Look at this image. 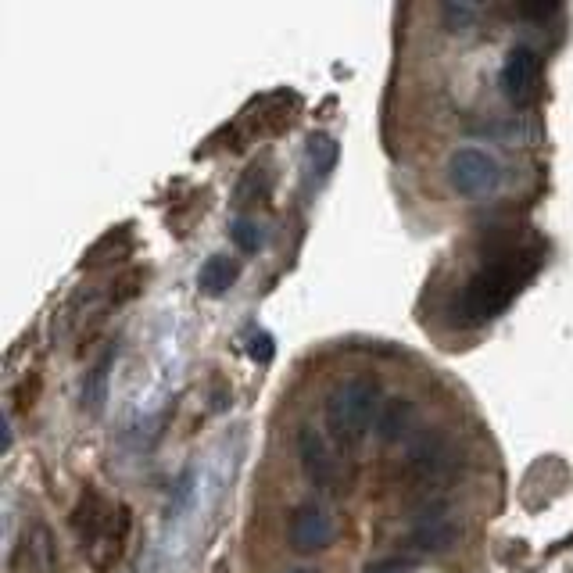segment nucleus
Here are the masks:
<instances>
[{
	"label": "nucleus",
	"instance_id": "obj_2",
	"mask_svg": "<svg viewBox=\"0 0 573 573\" xmlns=\"http://www.w3.org/2000/svg\"><path fill=\"white\" fill-rule=\"evenodd\" d=\"M380 412V391L369 377H351L344 384H337L326 394L323 416L326 430L341 448H355L362 437L369 434V427L377 423Z\"/></svg>",
	"mask_w": 573,
	"mask_h": 573
},
{
	"label": "nucleus",
	"instance_id": "obj_8",
	"mask_svg": "<svg viewBox=\"0 0 573 573\" xmlns=\"http://www.w3.org/2000/svg\"><path fill=\"white\" fill-rule=\"evenodd\" d=\"M72 531L79 534V545L86 548H94L97 541H104L112 534V505L104 502L97 488H86L79 495L76 513H72Z\"/></svg>",
	"mask_w": 573,
	"mask_h": 573
},
{
	"label": "nucleus",
	"instance_id": "obj_12",
	"mask_svg": "<svg viewBox=\"0 0 573 573\" xmlns=\"http://www.w3.org/2000/svg\"><path fill=\"white\" fill-rule=\"evenodd\" d=\"M115 362V348H104L101 359L90 366V373L83 377V391H79V405L86 412H101L104 398H108V373H112Z\"/></svg>",
	"mask_w": 573,
	"mask_h": 573
},
{
	"label": "nucleus",
	"instance_id": "obj_14",
	"mask_svg": "<svg viewBox=\"0 0 573 573\" xmlns=\"http://www.w3.org/2000/svg\"><path fill=\"white\" fill-rule=\"evenodd\" d=\"M305 154H308V162H312V169H316L319 176H326V172L337 165V158H341V147H337V140L330 137V133H312V137L305 140Z\"/></svg>",
	"mask_w": 573,
	"mask_h": 573
},
{
	"label": "nucleus",
	"instance_id": "obj_18",
	"mask_svg": "<svg viewBox=\"0 0 573 573\" xmlns=\"http://www.w3.org/2000/svg\"><path fill=\"white\" fill-rule=\"evenodd\" d=\"M520 15L534 18V22H545V18L559 15V4H520Z\"/></svg>",
	"mask_w": 573,
	"mask_h": 573
},
{
	"label": "nucleus",
	"instance_id": "obj_10",
	"mask_svg": "<svg viewBox=\"0 0 573 573\" xmlns=\"http://www.w3.org/2000/svg\"><path fill=\"white\" fill-rule=\"evenodd\" d=\"M58 570V548H54V538L47 527L36 523L33 534L22 538L15 552V573H54Z\"/></svg>",
	"mask_w": 573,
	"mask_h": 573
},
{
	"label": "nucleus",
	"instance_id": "obj_20",
	"mask_svg": "<svg viewBox=\"0 0 573 573\" xmlns=\"http://www.w3.org/2000/svg\"><path fill=\"white\" fill-rule=\"evenodd\" d=\"M11 448V427H8V420H4V441H0V452H8Z\"/></svg>",
	"mask_w": 573,
	"mask_h": 573
},
{
	"label": "nucleus",
	"instance_id": "obj_6",
	"mask_svg": "<svg viewBox=\"0 0 573 573\" xmlns=\"http://www.w3.org/2000/svg\"><path fill=\"white\" fill-rule=\"evenodd\" d=\"M294 448H298L301 473L308 477V484H316L319 491H330L337 484V462L326 448L323 434L316 427H301L294 434Z\"/></svg>",
	"mask_w": 573,
	"mask_h": 573
},
{
	"label": "nucleus",
	"instance_id": "obj_3",
	"mask_svg": "<svg viewBox=\"0 0 573 573\" xmlns=\"http://www.w3.org/2000/svg\"><path fill=\"white\" fill-rule=\"evenodd\" d=\"M448 183L462 197H488L502 183V165L484 147H459L448 158Z\"/></svg>",
	"mask_w": 573,
	"mask_h": 573
},
{
	"label": "nucleus",
	"instance_id": "obj_13",
	"mask_svg": "<svg viewBox=\"0 0 573 573\" xmlns=\"http://www.w3.org/2000/svg\"><path fill=\"white\" fill-rule=\"evenodd\" d=\"M237 276H240V266L233 258L212 255L205 266H201V273H197V287L205 294H212V298H219V294H226L233 283H237Z\"/></svg>",
	"mask_w": 573,
	"mask_h": 573
},
{
	"label": "nucleus",
	"instance_id": "obj_9",
	"mask_svg": "<svg viewBox=\"0 0 573 573\" xmlns=\"http://www.w3.org/2000/svg\"><path fill=\"white\" fill-rule=\"evenodd\" d=\"M455 538H459V527H455L445 509L437 505V509H430L427 516L416 520V527H412L409 534V545L427 552V556H441V552H448V548L455 545Z\"/></svg>",
	"mask_w": 573,
	"mask_h": 573
},
{
	"label": "nucleus",
	"instance_id": "obj_11",
	"mask_svg": "<svg viewBox=\"0 0 573 573\" xmlns=\"http://www.w3.org/2000/svg\"><path fill=\"white\" fill-rule=\"evenodd\" d=\"M412 423H416V405L398 394V398H387V402L380 405L373 430H377V437L384 441V445H398V441L409 437Z\"/></svg>",
	"mask_w": 573,
	"mask_h": 573
},
{
	"label": "nucleus",
	"instance_id": "obj_7",
	"mask_svg": "<svg viewBox=\"0 0 573 573\" xmlns=\"http://www.w3.org/2000/svg\"><path fill=\"white\" fill-rule=\"evenodd\" d=\"M287 538L294 552H323L334 541V520L319 505H301L287 523Z\"/></svg>",
	"mask_w": 573,
	"mask_h": 573
},
{
	"label": "nucleus",
	"instance_id": "obj_17",
	"mask_svg": "<svg viewBox=\"0 0 573 573\" xmlns=\"http://www.w3.org/2000/svg\"><path fill=\"white\" fill-rule=\"evenodd\" d=\"M248 355L255 362H262V366H269V362H273V355H276L273 337H269V334H251L248 337Z\"/></svg>",
	"mask_w": 573,
	"mask_h": 573
},
{
	"label": "nucleus",
	"instance_id": "obj_19",
	"mask_svg": "<svg viewBox=\"0 0 573 573\" xmlns=\"http://www.w3.org/2000/svg\"><path fill=\"white\" fill-rule=\"evenodd\" d=\"M366 573H412V559H380Z\"/></svg>",
	"mask_w": 573,
	"mask_h": 573
},
{
	"label": "nucleus",
	"instance_id": "obj_15",
	"mask_svg": "<svg viewBox=\"0 0 573 573\" xmlns=\"http://www.w3.org/2000/svg\"><path fill=\"white\" fill-rule=\"evenodd\" d=\"M477 15L480 11L473 4H441V26L448 33H470L477 26Z\"/></svg>",
	"mask_w": 573,
	"mask_h": 573
},
{
	"label": "nucleus",
	"instance_id": "obj_16",
	"mask_svg": "<svg viewBox=\"0 0 573 573\" xmlns=\"http://www.w3.org/2000/svg\"><path fill=\"white\" fill-rule=\"evenodd\" d=\"M230 237L240 251H258L262 244H266V230H262L255 219H237L233 230H230Z\"/></svg>",
	"mask_w": 573,
	"mask_h": 573
},
{
	"label": "nucleus",
	"instance_id": "obj_4",
	"mask_svg": "<svg viewBox=\"0 0 573 573\" xmlns=\"http://www.w3.org/2000/svg\"><path fill=\"white\" fill-rule=\"evenodd\" d=\"M452 462H455V448L448 445V437L430 430V434L412 441L409 459H405V480H409L412 488H430V484H437L441 477H448Z\"/></svg>",
	"mask_w": 573,
	"mask_h": 573
},
{
	"label": "nucleus",
	"instance_id": "obj_1",
	"mask_svg": "<svg viewBox=\"0 0 573 573\" xmlns=\"http://www.w3.org/2000/svg\"><path fill=\"white\" fill-rule=\"evenodd\" d=\"M538 266H541L538 248H520L513 240H505L502 248L462 287L459 305H455L459 326H480L502 316V308L527 287V280L538 273Z\"/></svg>",
	"mask_w": 573,
	"mask_h": 573
},
{
	"label": "nucleus",
	"instance_id": "obj_5",
	"mask_svg": "<svg viewBox=\"0 0 573 573\" xmlns=\"http://www.w3.org/2000/svg\"><path fill=\"white\" fill-rule=\"evenodd\" d=\"M502 94L516 104V108H527V104L538 101L541 94V58L531 47H513L502 61Z\"/></svg>",
	"mask_w": 573,
	"mask_h": 573
},
{
	"label": "nucleus",
	"instance_id": "obj_21",
	"mask_svg": "<svg viewBox=\"0 0 573 573\" xmlns=\"http://www.w3.org/2000/svg\"><path fill=\"white\" fill-rule=\"evenodd\" d=\"M287 573H319V570H308V566H298V570H287Z\"/></svg>",
	"mask_w": 573,
	"mask_h": 573
}]
</instances>
